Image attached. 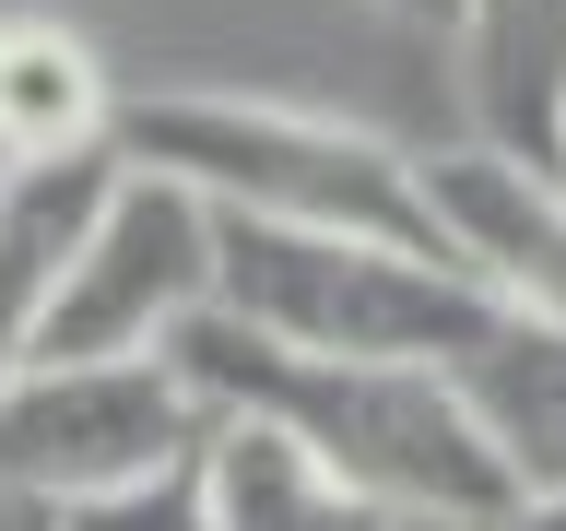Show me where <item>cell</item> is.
Listing matches in <instances>:
<instances>
[{
  "label": "cell",
  "mask_w": 566,
  "mask_h": 531,
  "mask_svg": "<svg viewBox=\"0 0 566 531\" xmlns=\"http://www.w3.org/2000/svg\"><path fill=\"white\" fill-rule=\"evenodd\" d=\"M449 60L484 154L555 166L566 118V0H449Z\"/></svg>",
  "instance_id": "obj_7"
},
{
  "label": "cell",
  "mask_w": 566,
  "mask_h": 531,
  "mask_svg": "<svg viewBox=\"0 0 566 531\" xmlns=\"http://www.w3.org/2000/svg\"><path fill=\"white\" fill-rule=\"evenodd\" d=\"M413 177H424V212H437V248L460 272L484 283L495 308L566 331V177L520 166V154H484V142L413 154Z\"/></svg>",
  "instance_id": "obj_6"
},
{
  "label": "cell",
  "mask_w": 566,
  "mask_h": 531,
  "mask_svg": "<svg viewBox=\"0 0 566 531\" xmlns=\"http://www.w3.org/2000/svg\"><path fill=\"white\" fill-rule=\"evenodd\" d=\"M449 389H460V414L484 425V449L507 460L520 496H566V331L495 308L449 354Z\"/></svg>",
  "instance_id": "obj_8"
},
{
  "label": "cell",
  "mask_w": 566,
  "mask_h": 531,
  "mask_svg": "<svg viewBox=\"0 0 566 531\" xmlns=\"http://www.w3.org/2000/svg\"><path fill=\"white\" fill-rule=\"evenodd\" d=\"M212 308L260 331V343H307V354H389V366H437L495 319V295L460 260L424 248H366V237H318V225H248L212 212Z\"/></svg>",
  "instance_id": "obj_3"
},
{
  "label": "cell",
  "mask_w": 566,
  "mask_h": 531,
  "mask_svg": "<svg viewBox=\"0 0 566 531\" xmlns=\"http://www.w3.org/2000/svg\"><path fill=\"white\" fill-rule=\"evenodd\" d=\"M201 449V402L166 354H106V366H12L0 378V496L71 508L130 472Z\"/></svg>",
  "instance_id": "obj_5"
},
{
  "label": "cell",
  "mask_w": 566,
  "mask_h": 531,
  "mask_svg": "<svg viewBox=\"0 0 566 531\" xmlns=\"http://www.w3.org/2000/svg\"><path fill=\"white\" fill-rule=\"evenodd\" d=\"M378 12H401V24H424V35H449V0H378Z\"/></svg>",
  "instance_id": "obj_14"
},
{
  "label": "cell",
  "mask_w": 566,
  "mask_h": 531,
  "mask_svg": "<svg viewBox=\"0 0 566 531\" xmlns=\"http://www.w3.org/2000/svg\"><path fill=\"white\" fill-rule=\"evenodd\" d=\"M189 460H201L212 531H401L389 508L331 485L295 437H272V425H248V414H201V449Z\"/></svg>",
  "instance_id": "obj_10"
},
{
  "label": "cell",
  "mask_w": 566,
  "mask_h": 531,
  "mask_svg": "<svg viewBox=\"0 0 566 531\" xmlns=\"http://www.w3.org/2000/svg\"><path fill=\"white\" fill-rule=\"evenodd\" d=\"M106 154L142 177H177L201 212H248V225H318V237H366V248H437L424 177L389 131L318 118L283 95H224V83H177V95H118Z\"/></svg>",
  "instance_id": "obj_2"
},
{
  "label": "cell",
  "mask_w": 566,
  "mask_h": 531,
  "mask_svg": "<svg viewBox=\"0 0 566 531\" xmlns=\"http://www.w3.org/2000/svg\"><path fill=\"white\" fill-rule=\"evenodd\" d=\"M555 177H566V118H555Z\"/></svg>",
  "instance_id": "obj_15"
},
{
  "label": "cell",
  "mask_w": 566,
  "mask_h": 531,
  "mask_svg": "<svg viewBox=\"0 0 566 531\" xmlns=\"http://www.w3.org/2000/svg\"><path fill=\"white\" fill-rule=\"evenodd\" d=\"M0 24H12V12H0Z\"/></svg>",
  "instance_id": "obj_16"
},
{
  "label": "cell",
  "mask_w": 566,
  "mask_h": 531,
  "mask_svg": "<svg viewBox=\"0 0 566 531\" xmlns=\"http://www.w3.org/2000/svg\"><path fill=\"white\" fill-rule=\"evenodd\" d=\"M118 189V154H12L0 166V378L35 354V319H48V295H60L71 248H83V225H95V201Z\"/></svg>",
  "instance_id": "obj_9"
},
{
  "label": "cell",
  "mask_w": 566,
  "mask_h": 531,
  "mask_svg": "<svg viewBox=\"0 0 566 531\" xmlns=\"http://www.w3.org/2000/svg\"><path fill=\"white\" fill-rule=\"evenodd\" d=\"M35 531H212V508H201V460H166V472H130V485H106V496L35 508Z\"/></svg>",
  "instance_id": "obj_12"
},
{
  "label": "cell",
  "mask_w": 566,
  "mask_h": 531,
  "mask_svg": "<svg viewBox=\"0 0 566 531\" xmlns=\"http://www.w3.org/2000/svg\"><path fill=\"white\" fill-rule=\"evenodd\" d=\"M166 366L189 378L201 414H248L295 437V449L354 485L389 520H437V531H495L520 508L507 460L484 449V425L460 414V389L437 366H389V354H307V343H260L224 308H201L166 343Z\"/></svg>",
  "instance_id": "obj_1"
},
{
  "label": "cell",
  "mask_w": 566,
  "mask_h": 531,
  "mask_svg": "<svg viewBox=\"0 0 566 531\" xmlns=\"http://www.w3.org/2000/svg\"><path fill=\"white\" fill-rule=\"evenodd\" d=\"M212 308V212L177 177L118 166V189L95 201L83 248H71L60 295L35 319L24 366H106V354H166L189 319Z\"/></svg>",
  "instance_id": "obj_4"
},
{
  "label": "cell",
  "mask_w": 566,
  "mask_h": 531,
  "mask_svg": "<svg viewBox=\"0 0 566 531\" xmlns=\"http://www.w3.org/2000/svg\"><path fill=\"white\" fill-rule=\"evenodd\" d=\"M495 531H566V496H520V508H507Z\"/></svg>",
  "instance_id": "obj_13"
},
{
  "label": "cell",
  "mask_w": 566,
  "mask_h": 531,
  "mask_svg": "<svg viewBox=\"0 0 566 531\" xmlns=\"http://www.w3.org/2000/svg\"><path fill=\"white\" fill-rule=\"evenodd\" d=\"M118 83L71 24H0V154H95Z\"/></svg>",
  "instance_id": "obj_11"
}]
</instances>
